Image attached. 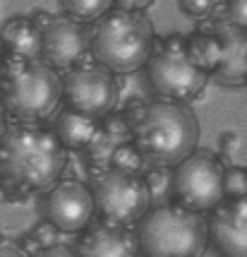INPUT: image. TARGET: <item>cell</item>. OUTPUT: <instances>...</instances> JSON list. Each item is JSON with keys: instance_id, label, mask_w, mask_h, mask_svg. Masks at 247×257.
<instances>
[{"instance_id": "obj_1", "label": "cell", "mask_w": 247, "mask_h": 257, "mask_svg": "<svg viewBox=\"0 0 247 257\" xmlns=\"http://www.w3.org/2000/svg\"><path fill=\"white\" fill-rule=\"evenodd\" d=\"M68 157L56 133L36 125H12L0 137V180L8 190L41 192L56 185Z\"/></svg>"}, {"instance_id": "obj_2", "label": "cell", "mask_w": 247, "mask_h": 257, "mask_svg": "<svg viewBox=\"0 0 247 257\" xmlns=\"http://www.w3.org/2000/svg\"><path fill=\"white\" fill-rule=\"evenodd\" d=\"M132 145L151 168H170L190 157L197 147L199 125L187 106L154 101L130 123Z\"/></svg>"}, {"instance_id": "obj_3", "label": "cell", "mask_w": 247, "mask_h": 257, "mask_svg": "<svg viewBox=\"0 0 247 257\" xmlns=\"http://www.w3.org/2000/svg\"><path fill=\"white\" fill-rule=\"evenodd\" d=\"M3 108L22 125H34L48 118L63 99V84L53 67L44 60L8 58L0 70Z\"/></svg>"}, {"instance_id": "obj_4", "label": "cell", "mask_w": 247, "mask_h": 257, "mask_svg": "<svg viewBox=\"0 0 247 257\" xmlns=\"http://www.w3.org/2000/svg\"><path fill=\"white\" fill-rule=\"evenodd\" d=\"M91 53L108 72H135L154 56V27L142 12L108 10L89 39Z\"/></svg>"}, {"instance_id": "obj_5", "label": "cell", "mask_w": 247, "mask_h": 257, "mask_svg": "<svg viewBox=\"0 0 247 257\" xmlns=\"http://www.w3.org/2000/svg\"><path fill=\"white\" fill-rule=\"evenodd\" d=\"M137 243L146 257H202L209 243V228L202 214L168 204L146 214Z\"/></svg>"}, {"instance_id": "obj_6", "label": "cell", "mask_w": 247, "mask_h": 257, "mask_svg": "<svg viewBox=\"0 0 247 257\" xmlns=\"http://www.w3.org/2000/svg\"><path fill=\"white\" fill-rule=\"evenodd\" d=\"M149 79L161 101L187 106L204 91L209 75L192 65L185 56V41L180 34H173L163 41L161 51L149 58Z\"/></svg>"}, {"instance_id": "obj_7", "label": "cell", "mask_w": 247, "mask_h": 257, "mask_svg": "<svg viewBox=\"0 0 247 257\" xmlns=\"http://www.w3.org/2000/svg\"><path fill=\"white\" fill-rule=\"evenodd\" d=\"M94 209L101 214L103 224L108 226H127L144 219L151 207V195L146 190V183L137 173L123 171H103L99 178H94Z\"/></svg>"}, {"instance_id": "obj_8", "label": "cell", "mask_w": 247, "mask_h": 257, "mask_svg": "<svg viewBox=\"0 0 247 257\" xmlns=\"http://www.w3.org/2000/svg\"><path fill=\"white\" fill-rule=\"evenodd\" d=\"M223 173L225 168L209 152H192L180 161L173 173V190L180 207L194 214L211 212L223 202Z\"/></svg>"}, {"instance_id": "obj_9", "label": "cell", "mask_w": 247, "mask_h": 257, "mask_svg": "<svg viewBox=\"0 0 247 257\" xmlns=\"http://www.w3.org/2000/svg\"><path fill=\"white\" fill-rule=\"evenodd\" d=\"M60 84H63V99L70 111L96 120L103 115H111L118 103V82L101 65L84 63L75 70H68Z\"/></svg>"}, {"instance_id": "obj_10", "label": "cell", "mask_w": 247, "mask_h": 257, "mask_svg": "<svg viewBox=\"0 0 247 257\" xmlns=\"http://www.w3.org/2000/svg\"><path fill=\"white\" fill-rule=\"evenodd\" d=\"M89 48L87 29L68 17L51 20L41 29V58L53 70H75L84 65Z\"/></svg>"}, {"instance_id": "obj_11", "label": "cell", "mask_w": 247, "mask_h": 257, "mask_svg": "<svg viewBox=\"0 0 247 257\" xmlns=\"http://www.w3.org/2000/svg\"><path fill=\"white\" fill-rule=\"evenodd\" d=\"M94 214L96 209L91 190L79 180L56 183L46 197V221L56 226L60 233H77L87 228Z\"/></svg>"}, {"instance_id": "obj_12", "label": "cell", "mask_w": 247, "mask_h": 257, "mask_svg": "<svg viewBox=\"0 0 247 257\" xmlns=\"http://www.w3.org/2000/svg\"><path fill=\"white\" fill-rule=\"evenodd\" d=\"M213 243L225 257H247V200L221 202L213 209L211 224H206Z\"/></svg>"}, {"instance_id": "obj_13", "label": "cell", "mask_w": 247, "mask_h": 257, "mask_svg": "<svg viewBox=\"0 0 247 257\" xmlns=\"http://www.w3.org/2000/svg\"><path fill=\"white\" fill-rule=\"evenodd\" d=\"M216 36L221 44V60L213 70L216 79L225 87H240L247 77V34L230 22H216Z\"/></svg>"}, {"instance_id": "obj_14", "label": "cell", "mask_w": 247, "mask_h": 257, "mask_svg": "<svg viewBox=\"0 0 247 257\" xmlns=\"http://www.w3.org/2000/svg\"><path fill=\"white\" fill-rule=\"evenodd\" d=\"M77 257H137L139 243L130 228L99 224L82 235L77 245Z\"/></svg>"}, {"instance_id": "obj_15", "label": "cell", "mask_w": 247, "mask_h": 257, "mask_svg": "<svg viewBox=\"0 0 247 257\" xmlns=\"http://www.w3.org/2000/svg\"><path fill=\"white\" fill-rule=\"evenodd\" d=\"M0 41L12 58H20V60L41 58V29L27 17H12L3 27Z\"/></svg>"}, {"instance_id": "obj_16", "label": "cell", "mask_w": 247, "mask_h": 257, "mask_svg": "<svg viewBox=\"0 0 247 257\" xmlns=\"http://www.w3.org/2000/svg\"><path fill=\"white\" fill-rule=\"evenodd\" d=\"M99 130H101V123L96 118H89V115H82V113H75L68 108L58 118L56 137L58 142L63 145V149L82 152L96 140Z\"/></svg>"}, {"instance_id": "obj_17", "label": "cell", "mask_w": 247, "mask_h": 257, "mask_svg": "<svg viewBox=\"0 0 247 257\" xmlns=\"http://www.w3.org/2000/svg\"><path fill=\"white\" fill-rule=\"evenodd\" d=\"M185 56L190 58V63L197 70H202L204 75H209L216 65H218V60H221V44H218V36L216 34H192L190 39L185 41Z\"/></svg>"}, {"instance_id": "obj_18", "label": "cell", "mask_w": 247, "mask_h": 257, "mask_svg": "<svg viewBox=\"0 0 247 257\" xmlns=\"http://www.w3.org/2000/svg\"><path fill=\"white\" fill-rule=\"evenodd\" d=\"M113 0H63V10L68 12V20L77 24H91L101 20L111 10Z\"/></svg>"}, {"instance_id": "obj_19", "label": "cell", "mask_w": 247, "mask_h": 257, "mask_svg": "<svg viewBox=\"0 0 247 257\" xmlns=\"http://www.w3.org/2000/svg\"><path fill=\"white\" fill-rule=\"evenodd\" d=\"M108 166L113 171H123V173H137L139 176V171L144 168V161L139 157V152L135 149L132 142H120V145L113 149L111 154V164Z\"/></svg>"}, {"instance_id": "obj_20", "label": "cell", "mask_w": 247, "mask_h": 257, "mask_svg": "<svg viewBox=\"0 0 247 257\" xmlns=\"http://www.w3.org/2000/svg\"><path fill=\"white\" fill-rule=\"evenodd\" d=\"M247 192V173L245 168L240 166H230L225 168L223 173V195L228 200H235V197H245Z\"/></svg>"}, {"instance_id": "obj_21", "label": "cell", "mask_w": 247, "mask_h": 257, "mask_svg": "<svg viewBox=\"0 0 247 257\" xmlns=\"http://www.w3.org/2000/svg\"><path fill=\"white\" fill-rule=\"evenodd\" d=\"M146 190L151 197H161L163 192L170 190V185H173V176L168 173V168H151V171H146Z\"/></svg>"}, {"instance_id": "obj_22", "label": "cell", "mask_w": 247, "mask_h": 257, "mask_svg": "<svg viewBox=\"0 0 247 257\" xmlns=\"http://www.w3.org/2000/svg\"><path fill=\"white\" fill-rule=\"evenodd\" d=\"M32 235H34L36 243L41 245V250H48V247L58 245V235H60V231H58L53 224H48V221H41V224H39L34 231H32Z\"/></svg>"}, {"instance_id": "obj_23", "label": "cell", "mask_w": 247, "mask_h": 257, "mask_svg": "<svg viewBox=\"0 0 247 257\" xmlns=\"http://www.w3.org/2000/svg\"><path fill=\"white\" fill-rule=\"evenodd\" d=\"M218 147H221V154H223L225 159H235L242 149H245V145H242V137L237 133H233V130H228V133H221V137H218Z\"/></svg>"}, {"instance_id": "obj_24", "label": "cell", "mask_w": 247, "mask_h": 257, "mask_svg": "<svg viewBox=\"0 0 247 257\" xmlns=\"http://www.w3.org/2000/svg\"><path fill=\"white\" fill-rule=\"evenodd\" d=\"M225 22H230L237 29L247 27V0H228L225 5Z\"/></svg>"}, {"instance_id": "obj_25", "label": "cell", "mask_w": 247, "mask_h": 257, "mask_svg": "<svg viewBox=\"0 0 247 257\" xmlns=\"http://www.w3.org/2000/svg\"><path fill=\"white\" fill-rule=\"evenodd\" d=\"M180 8L187 15H192V17L206 20V17H211L213 8H216V0H180Z\"/></svg>"}, {"instance_id": "obj_26", "label": "cell", "mask_w": 247, "mask_h": 257, "mask_svg": "<svg viewBox=\"0 0 247 257\" xmlns=\"http://www.w3.org/2000/svg\"><path fill=\"white\" fill-rule=\"evenodd\" d=\"M118 10H127V12H142L144 8H149L154 0H113Z\"/></svg>"}, {"instance_id": "obj_27", "label": "cell", "mask_w": 247, "mask_h": 257, "mask_svg": "<svg viewBox=\"0 0 247 257\" xmlns=\"http://www.w3.org/2000/svg\"><path fill=\"white\" fill-rule=\"evenodd\" d=\"M39 257H77V252L68 245H53V247H48V250H44Z\"/></svg>"}, {"instance_id": "obj_28", "label": "cell", "mask_w": 247, "mask_h": 257, "mask_svg": "<svg viewBox=\"0 0 247 257\" xmlns=\"http://www.w3.org/2000/svg\"><path fill=\"white\" fill-rule=\"evenodd\" d=\"M0 257H29L24 252L20 245H15V243H0Z\"/></svg>"}, {"instance_id": "obj_29", "label": "cell", "mask_w": 247, "mask_h": 257, "mask_svg": "<svg viewBox=\"0 0 247 257\" xmlns=\"http://www.w3.org/2000/svg\"><path fill=\"white\" fill-rule=\"evenodd\" d=\"M24 250V252H27V255L32 257V255H36V252H44V250H41V245H39V243H36L34 240V235L29 233V235H24V240H22V245H20Z\"/></svg>"}, {"instance_id": "obj_30", "label": "cell", "mask_w": 247, "mask_h": 257, "mask_svg": "<svg viewBox=\"0 0 247 257\" xmlns=\"http://www.w3.org/2000/svg\"><path fill=\"white\" fill-rule=\"evenodd\" d=\"M8 127H10V125H8V113H5L3 103H0V137L8 133Z\"/></svg>"}]
</instances>
